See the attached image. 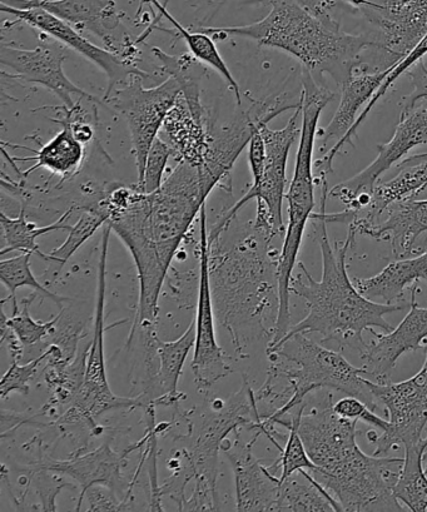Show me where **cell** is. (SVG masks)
I'll use <instances>...</instances> for the list:
<instances>
[{
	"instance_id": "obj_38",
	"label": "cell",
	"mask_w": 427,
	"mask_h": 512,
	"mask_svg": "<svg viewBox=\"0 0 427 512\" xmlns=\"http://www.w3.org/2000/svg\"><path fill=\"white\" fill-rule=\"evenodd\" d=\"M31 257L32 253H21L19 256L0 262V281L8 288L9 297L7 300L12 301L13 311H17L19 308L16 293L18 288L21 287H31L39 295L51 298L54 303L63 308V303L71 300L49 291L37 280L32 272Z\"/></svg>"
},
{
	"instance_id": "obj_45",
	"label": "cell",
	"mask_w": 427,
	"mask_h": 512,
	"mask_svg": "<svg viewBox=\"0 0 427 512\" xmlns=\"http://www.w3.org/2000/svg\"><path fill=\"white\" fill-rule=\"evenodd\" d=\"M427 161V153L417 154V156H412L404 159L401 163L397 164V168L410 166V164H416Z\"/></svg>"
},
{
	"instance_id": "obj_19",
	"label": "cell",
	"mask_w": 427,
	"mask_h": 512,
	"mask_svg": "<svg viewBox=\"0 0 427 512\" xmlns=\"http://www.w3.org/2000/svg\"><path fill=\"white\" fill-rule=\"evenodd\" d=\"M334 405V396L326 391L319 402L301 416V439L317 470H330L360 449L356 442L357 421L336 414Z\"/></svg>"
},
{
	"instance_id": "obj_35",
	"label": "cell",
	"mask_w": 427,
	"mask_h": 512,
	"mask_svg": "<svg viewBox=\"0 0 427 512\" xmlns=\"http://www.w3.org/2000/svg\"><path fill=\"white\" fill-rule=\"evenodd\" d=\"M158 9L161 17H165L172 23V26L176 28L178 36L183 38L186 42L188 49L192 56H195L198 61H201L206 66L215 69L220 76L225 79L230 87L233 94H235L237 106H241V88L240 84L237 83L235 77L228 68L225 59L222 58L221 52L210 34L200 31L191 32L185 27H182L175 18L171 16V13L167 11L166 4H161L158 0H151L150 2Z\"/></svg>"
},
{
	"instance_id": "obj_11",
	"label": "cell",
	"mask_w": 427,
	"mask_h": 512,
	"mask_svg": "<svg viewBox=\"0 0 427 512\" xmlns=\"http://www.w3.org/2000/svg\"><path fill=\"white\" fill-rule=\"evenodd\" d=\"M112 227L109 223L103 226L101 257L98 266V286L96 315H94L93 337L87 357L86 376L76 399L72 402L74 410L84 419L96 425V419L108 411L134 409V407H147L145 397L139 395L134 399H126L114 395L109 387L106 369V356H104V306H106V266L109 235Z\"/></svg>"
},
{
	"instance_id": "obj_15",
	"label": "cell",
	"mask_w": 427,
	"mask_h": 512,
	"mask_svg": "<svg viewBox=\"0 0 427 512\" xmlns=\"http://www.w3.org/2000/svg\"><path fill=\"white\" fill-rule=\"evenodd\" d=\"M200 238V280H198L196 345L193 355L192 371L200 392H207L218 381L225 379L232 372V367L225 359V352L218 345L215 331V308H213L210 278V242L206 205L201 213Z\"/></svg>"
},
{
	"instance_id": "obj_26",
	"label": "cell",
	"mask_w": 427,
	"mask_h": 512,
	"mask_svg": "<svg viewBox=\"0 0 427 512\" xmlns=\"http://www.w3.org/2000/svg\"><path fill=\"white\" fill-rule=\"evenodd\" d=\"M52 121L61 124L62 131L58 132L51 141L43 144L38 151L26 148L28 151L36 153V156L9 157L6 148H3L4 157H7L16 169H18L16 162H36L27 171L21 172L19 177L28 178L37 169L46 168L53 176L61 177V183H63L66 180H71L81 169L84 159V144L74 137L66 118L63 116L52 118Z\"/></svg>"
},
{
	"instance_id": "obj_22",
	"label": "cell",
	"mask_w": 427,
	"mask_h": 512,
	"mask_svg": "<svg viewBox=\"0 0 427 512\" xmlns=\"http://www.w3.org/2000/svg\"><path fill=\"white\" fill-rule=\"evenodd\" d=\"M142 445V441L138 442L122 454H118L111 446L104 444L99 446L98 449L88 452V454L77 455L69 460L43 461L39 467L72 477L81 485V496H79L76 507V511H79L89 487L104 485L116 491L117 486L121 485L123 481L122 470L123 466L126 465V457Z\"/></svg>"
},
{
	"instance_id": "obj_9",
	"label": "cell",
	"mask_w": 427,
	"mask_h": 512,
	"mask_svg": "<svg viewBox=\"0 0 427 512\" xmlns=\"http://www.w3.org/2000/svg\"><path fill=\"white\" fill-rule=\"evenodd\" d=\"M143 79L145 78L134 76L123 86L114 89L109 96L103 97V104H108L109 108L126 119L136 158L138 186L142 185L152 144L156 141L168 113L181 97V89L171 77L153 88L143 87Z\"/></svg>"
},
{
	"instance_id": "obj_10",
	"label": "cell",
	"mask_w": 427,
	"mask_h": 512,
	"mask_svg": "<svg viewBox=\"0 0 427 512\" xmlns=\"http://www.w3.org/2000/svg\"><path fill=\"white\" fill-rule=\"evenodd\" d=\"M301 101L291 103L287 94L268 97L266 99H252L247 111H243L235 121L220 131L211 132L210 149L205 163L200 167L203 186L210 195L216 187H222L227 192L232 191L231 172L240 157L243 149L250 144L251 138L262 127L280 114L291 109L299 108Z\"/></svg>"
},
{
	"instance_id": "obj_40",
	"label": "cell",
	"mask_w": 427,
	"mask_h": 512,
	"mask_svg": "<svg viewBox=\"0 0 427 512\" xmlns=\"http://www.w3.org/2000/svg\"><path fill=\"white\" fill-rule=\"evenodd\" d=\"M171 157H173V151L170 144L165 139L157 137L148 153L145 176H143L142 185L139 186L143 192L150 195V193L160 190L163 175H165L167 163Z\"/></svg>"
},
{
	"instance_id": "obj_44",
	"label": "cell",
	"mask_w": 427,
	"mask_h": 512,
	"mask_svg": "<svg viewBox=\"0 0 427 512\" xmlns=\"http://www.w3.org/2000/svg\"><path fill=\"white\" fill-rule=\"evenodd\" d=\"M47 470L41 469V474H37L36 482H37V491L39 497H41L43 501L42 509L44 511H56V505H54V499L58 495L57 492H61L63 487H72V484H67L62 479H56L54 477L53 481H51V477L46 474Z\"/></svg>"
},
{
	"instance_id": "obj_2",
	"label": "cell",
	"mask_w": 427,
	"mask_h": 512,
	"mask_svg": "<svg viewBox=\"0 0 427 512\" xmlns=\"http://www.w3.org/2000/svg\"><path fill=\"white\" fill-rule=\"evenodd\" d=\"M317 241H319L322 256V277L316 281L306 270L304 263H299L300 273L292 278L291 293L304 298L309 310L304 320L291 326L283 338L295 333H319L324 342H335L341 347L364 354L367 349L364 341L365 331L391 332L394 327L385 320L389 313L402 311L406 308L400 303H377L362 295L357 290L354 281L347 273L346 256L354 246L356 233L349 230L345 242L331 245L327 235V223L321 212L312 213Z\"/></svg>"
},
{
	"instance_id": "obj_43",
	"label": "cell",
	"mask_w": 427,
	"mask_h": 512,
	"mask_svg": "<svg viewBox=\"0 0 427 512\" xmlns=\"http://www.w3.org/2000/svg\"><path fill=\"white\" fill-rule=\"evenodd\" d=\"M409 77L412 82V92L409 97H406L404 108H402V112H409L411 109L416 107V104L422 101V99H427V67L424 62H417L412 66L409 71Z\"/></svg>"
},
{
	"instance_id": "obj_47",
	"label": "cell",
	"mask_w": 427,
	"mask_h": 512,
	"mask_svg": "<svg viewBox=\"0 0 427 512\" xmlns=\"http://www.w3.org/2000/svg\"><path fill=\"white\" fill-rule=\"evenodd\" d=\"M424 462H425V464H426V466H425V470H426V472H427V450L425 451V455H424Z\"/></svg>"
},
{
	"instance_id": "obj_36",
	"label": "cell",
	"mask_w": 427,
	"mask_h": 512,
	"mask_svg": "<svg viewBox=\"0 0 427 512\" xmlns=\"http://www.w3.org/2000/svg\"><path fill=\"white\" fill-rule=\"evenodd\" d=\"M109 221L108 213L99 207L98 203H93L91 207L84 208L81 217L74 223L69 231L67 240L62 246L48 253V262L56 265L53 272V280H56L59 272L66 263L71 260L79 248L86 243L89 238L94 236L99 228L106 225Z\"/></svg>"
},
{
	"instance_id": "obj_33",
	"label": "cell",
	"mask_w": 427,
	"mask_h": 512,
	"mask_svg": "<svg viewBox=\"0 0 427 512\" xmlns=\"http://www.w3.org/2000/svg\"><path fill=\"white\" fill-rule=\"evenodd\" d=\"M37 293H33L32 296L24 298L21 301V305L17 311H13V316L8 317L6 311H4V303L2 302V308H0V315H2V321L7 323V326L11 328L14 335L17 336L19 342L23 346V362H29L37 357L42 356L47 351L51 341H47L48 337H51L56 332V326L58 322L62 320L64 308L58 313L53 320L48 322H38L33 320L31 316L32 303L37 298Z\"/></svg>"
},
{
	"instance_id": "obj_23",
	"label": "cell",
	"mask_w": 427,
	"mask_h": 512,
	"mask_svg": "<svg viewBox=\"0 0 427 512\" xmlns=\"http://www.w3.org/2000/svg\"><path fill=\"white\" fill-rule=\"evenodd\" d=\"M365 236L390 242L392 253L399 260L420 255L417 243L424 236L427 241V200L395 203Z\"/></svg>"
},
{
	"instance_id": "obj_29",
	"label": "cell",
	"mask_w": 427,
	"mask_h": 512,
	"mask_svg": "<svg viewBox=\"0 0 427 512\" xmlns=\"http://www.w3.org/2000/svg\"><path fill=\"white\" fill-rule=\"evenodd\" d=\"M196 345V320L190 323L185 333L176 341H157L158 369L155 384H153V405L171 406L177 404L183 395L178 394V381L182 375L183 366Z\"/></svg>"
},
{
	"instance_id": "obj_32",
	"label": "cell",
	"mask_w": 427,
	"mask_h": 512,
	"mask_svg": "<svg viewBox=\"0 0 427 512\" xmlns=\"http://www.w3.org/2000/svg\"><path fill=\"white\" fill-rule=\"evenodd\" d=\"M74 210H76V206L64 212L58 221L43 227H38L36 223L27 220V212L24 207L16 218L8 217L6 212L0 213V225H2L4 241V247L0 255L6 256L7 253L21 251L22 253L37 255L43 261L48 262V253L41 251L37 238L51 232L71 231L72 226L67 225V220Z\"/></svg>"
},
{
	"instance_id": "obj_24",
	"label": "cell",
	"mask_w": 427,
	"mask_h": 512,
	"mask_svg": "<svg viewBox=\"0 0 427 512\" xmlns=\"http://www.w3.org/2000/svg\"><path fill=\"white\" fill-rule=\"evenodd\" d=\"M399 175L375 186L369 205L356 213L349 230L365 236L395 203L415 200L427 188V161L400 167Z\"/></svg>"
},
{
	"instance_id": "obj_39",
	"label": "cell",
	"mask_w": 427,
	"mask_h": 512,
	"mask_svg": "<svg viewBox=\"0 0 427 512\" xmlns=\"http://www.w3.org/2000/svg\"><path fill=\"white\" fill-rule=\"evenodd\" d=\"M49 356V350L42 356L37 357L29 362H24L23 365L19 361L12 359V365L9 367L6 374H4L2 381H0V397L6 400L7 397L13 392L18 394L28 395L31 391V381L36 379L38 374V367L43 361H46Z\"/></svg>"
},
{
	"instance_id": "obj_14",
	"label": "cell",
	"mask_w": 427,
	"mask_h": 512,
	"mask_svg": "<svg viewBox=\"0 0 427 512\" xmlns=\"http://www.w3.org/2000/svg\"><path fill=\"white\" fill-rule=\"evenodd\" d=\"M0 4L18 9L44 8L78 31L93 33L108 51L124 61L134 63L138 54L137 41H132L123 27L124 14L114 0H0Z\"/></svg>"
},
{
	"instance_id": "obj_21",
	"label": "cell",
	"mask_w": 427,
	"mask_h": 512,
	"mask_svg": "<svg viewBox=\"0 0 427 512\" xmlns=\"http://www.w3.org/2000/svg\"><path fill=\"white\" fill-rule=\"evenodd\" d=\"M235 444L222 445L227 459L235 474L237 511H273L280 492V477L273 475L268 467L261 464L252 454V447L256 444L257 431L251 442L242 440L238 430L235 431Z\"/></svg>"
},
{
	"instance_id": "obj_46",
	"label": "cell",
	"mask_w": 427,
	"mask_h": 512,
	"mask_svg": "<svg viewBox=\"0 0 427 512\" xmlns=\"http://www.w3.org/2000/svg\"><path fill=\"white\" fill-rule=\"evenodd\" d=\"M167 2H168V0H167ZM253 2L268 4L271 2V0H253Z\"/></svg>"
},
{
	"instance_id": "obj_31",
	"label": "cell",
	"mask_w": 427,
	"mask_h": 512,
	"mask_svg": "<svg viewBox=\"0 0 427 512\" xmlns=\"http://www.w3.org/2000/svg\"><path fill=\"white\" fill-rule=\"evenodd\" d=\"M273 511L340 512L344 509L310 471L301 470L281 482Z\"/></svg>"
},
{
	"instance_id": "obj_17",
	"label": "cell",
	"mask_w": 427,
	"mask_h": 512,
	"mask_svg": "<svg viewBox=\"0 0 427 512\" xmlns=\"http://www.w3.org/2000/svg\"><path fill=\"white\" fill-rule=\"evenodd\" d=\"M0 11L16 17L17 22L14 24L24 22L96 64L107 76L108 86L104 97L109 96L114 89L123 86L134 76H141L145 79L151 78L150 73L142 71L136 64L124 61L123 58L108 51V49H103L89 42L87 38L82 36V33L78 32V29L44 8L18 9L0 4Z\"/></svg>"
},
{
	"instance_id": "obj_5",
	"label": "cell",
	"mask_w": 427,
	"mask_h": 512,
	"mask_svg": "<svg viewBox=\"0 0 427 512\" xmlns=\"http://www.w3.org/2000/svg\"><path fill=\"white\" fill-rule=\"evenodd\" d=\"M267 355L272 361L270 369L290 382L294 396L281 409L261 417L258 429L263 435L275 431L278 421L287 419L296 407L306 405L307 397L316 391H339L357 397L372 411L379 407L369 380L364 379L365 367L350 364L340 352L317 344L306 333L282 338L275 346L267 347Z\"/></svg>"
},
{
	"instance_id": "obj_27",
	"label": "cell",
	"mask_w": 427,
	"mask_h": 512,
	"mask_svg": "<svg viewBox=\"0 0 427 512\" xmlns=\"http://www.w3.org/2000/svg\"><path fill=\"white\" fill-rule=\"evenodd\" d=\"M427 282V250L415 257L391 262L384 270L370 278H355L354 283L362 295L375 300L381 298L394 305L404 301L407 288Z\"/></svg>"
},
{
	"instance_id": "obj_20",
	"label": "cell",
	"mask_w": 427,
	"mask_h": 512,
	"mask_svg": "<svg viewBox=\"0 0 427 512\" xmlns=\"http://www.w3.org/2000/svg\"><path fill=\"white\" fill-rule=\"evenodd\" d=\"M417 291L419 286L411 287L410 311L400 325L385 335L372 331L376 340L360 355L365 362L366 375L379 384L390 381L392 370L405 352L426 350L427 307L417 305Z\"/></svg>"
},
{
	"instance_id": "obj_13",
	"label": "cell",
	"mask_w": 427,
	"mask_h": 512,
	"mask_svg": "<svg viewBox=\"0 0 427 512\" xmlns=\"http://www.w3.org/2000/svg\"><path fill=\"white\" fill-rule=\"evenodd\" d=\"M424 144H427V104L401 112L394 136L389 142L377 146L379 154L375 161L359 175L331 188L330 197L344 203L346 210L355 216L369 205L371 193L380 177L397 166L411 149Z\"/></svg>"
},
{
	"instance_id": "obj_18",
	"label": "cell",
	"mask_w": 427,
	"mask_h": 512,
	"mask_svg": "<svg viewBox=\"0 0 427 512\" xmlns=\"http://www.w3.org/2000/svg\"><path fill=\"white\" fill-rule=\"evenodd\" d=\"M42 34L44 38L34 49L14 48L2 44L0 63L11 69L13 72L11 78L47 88L61 99L63 106L73 107L76 104L73 101V96L98 102L96 97L83 91L67 77L63 68L67 56L62 44H59L56 39H48L46 34Z\"/></svg>"
},
{
	"instance_id": "obj_3",
	"label": "cell",
	"mask_w": 427,
	"mask_h": 512,
	"mask_svg": "<svg viewBox=\"0 0 427 512\" xmlns=\"http://www.w3.org/2000/svg\"><path fill=\"white\" fill-rule=\"evenodd\" d=\"M273 238L251 225L231 248L210 243L213 308L220 325L233 338L241 355L245 342L272 340L280 307L277 266L280 252Z\"/></svg>"
},
{
	"instance_id": "obj_41",
	"label": "cell",
	"mask_w": 427,
	"mask_h": 512,
	"mask_svg": "<svg viewBox=\"0 0 427 512\" xmlns=\"http://www.w3.org/2000/svg\"><path fill=\"white\" fill-rule=\"evenodd\" d=\"M334 410L336 414L345 417V419L364 421L365 424L377 427L382 432L389 429L390 426L389 421L381 419L365 402L354 396H346L345 399L337 401Z\"/></svg>"
},
{
	"instance_id": "obj_30",
	"label": "cell",
	"mask_w": 427,
	"mask_h": 512,
	"mask_svg": "<svg viewBox=\"0 0 427 512\" xmlns=\"http://www.w3.org/2000/svg\"><path fill=\"white\" fill-rule=\"evenodd\" d=\"M152 53L161 63L162 71L177 82L181 89V96L185 99L192 117L201 126L212 129L210 116L201 102V81L207 73L205 64L198 61L190 52L172 56V54L162 51L161 48L153 47Z\"/></svg>"
},
{
	"instance_id": "obj_37",
	"label": "cell",
	"mask_w": 427,
	"mask_h": 512,
	"mask_svg": "<svg viewBox=\"0 0 427 512\" xmlns=\"http://www.w3.org/2000/svg\"><path fill=\"white\" fill-rule=\"evenodd\" d=\"M306 407L307 404L296 407L289 415L290 420L282 421L280 424V426L289 430V435L286 436L285 446L280 450V457L271 466H268V470L273 475H276L278 471L281 472L280 482L297 471L317 469V466L312 462L309 454H307L304 441H302L299 432L301 416L304 414Z\"/></svg>"
},
{
	"instance_id": "obj_8",
	"label": "cell",
	"mask_w": 427,
	"mask_h": 512,
	"mask_svg": "<svg viewBox=\"0 0 427 512\" xmlns=\"http://www.w3.org/2000/svg\"><path fill=\"white\" fill-rule=\"evenodd\" d=\"M402 464L399 457L369 456L359 449L331 470L310 472L344 511H405L394 496Z\"/></svg>"
},
{
	"instance_id": "obj_7",
	"label": "cell",
	"mask_w": 427,
	"mask_h": 512,
	"mask_svg": "<svg viewBox=\"0 0 427 512\" xmlns=\"http://www.w3.org/2000/svg\"><path fill=\"white\" fill-rule=\"evenodd\" d=\"M300 118H302V101L286 127L271 129L265 126L260 129L266 144V161L261 181L258 185H252L245 196L223 215L211 231H208V242L217 241L235 220L238 212L252 200L257 202L256 220L253 226L270 233L275 238L285 237L286 227L283 223L282 207L283 200H286L287 161H289L292 144L301 134Z\"/></svg>"
},
{
	"instance_id": "obj_28",
	"label": "cell",
	"mask_w": 427,
	"mask_h": 512,
	"mask_svg": "<svg viewBox=\"0 0 427 512\" xmlns=\"http://www.w3.org/2000/svg\"><path fill=\"white\" fill-rule=\"evenodd\" d=\"M162 128L177 162H187L198 168L205 163L212 129L196 122L182 96L168 113Z\"/></svg>"
},
{
	"instance_id": "obj_16",
	"label": "cell",
	"mask_w": 427,
	"mask_h": 512,
	"mask_svg": "<svg viewBox=\"0 0 427 512\" xmlns=\"http://www.w3.org/2000/svg\"><path fill=\"white\" fill-rule=\"evenodd\" d=\"M376 28L382 51L394 59L410 53L427 36V0H342Z\"/></svg>"
},
{
	"instance_id": "obj_6",
	"label": "cell",
	"mask_w": 427,
	"mask_h": 512,
	"mask_svg": "<svg viewBox=\"0 0 427 512\" xmlns=\"http://www.w3.org/2000/svg\"><path fill=\"white\" fill-rule=\"evenodd\" d=\"M336 94L320 86L310 69L302 67V121L294 177L286 193L289 203V225L278 257L277 277L281 316H290L291 282L299 257L307 221L315 210L314 149L317 124L322 111Z\"/></svg>"
},
{
	"instance_id": "obj_42",
	"label": "cell",
	"mask_w": 427,
	"mask_h": 512,
	"mask_svg": "<svg viewBox=\"0 0 427 512\" xmlns=\"http://www.w3.org/2000/svg\"><path fill=\"white\" fill-rule=\"evenodd\" d=\"M89 511H128L129 507L119 501L116 491L104 485H93L86 492ZM84 496V497H86Z\"/></svg>"
},
{
	"instance_id": "obj_4",
	"label": "cell",
	"mask_w": 427,
	"mask_h": 512,
	"mask_svg": "<svg viewBox=\"0 0 427 512\" xmlns=\"http://www.w3.org/2000/svg\"><path fill=\"white\" fill-rule=\"evenodd\" d=\"M271 12L248 26L201 28L213 38L243 37L260 46L281 49L310 71L329 73L341 84L362 66L361 54L381 49L376 39L342 31L335 19L325 21L296 0H271Z\"/></svg>"
},
{
	"instance_id": "obj_34",
	"label": "cell",
	"mask_w": 427,
	"mask_h": 512,
	"mask_svg": "<svg viewBox=\"0 0 427 512\" xmlns=\"http://www.w3.org/2000/svg\"><path fill=\"white\" fill-rule=\"evenodd\" d=\"M426 435H427V429ZM427 436L416 444L405 446L406 456L399 479L394 486V496L411 511H427V472L424 455Z\"/></svg>"
},
{
	"instance_id": "obj_1",
	"label": "cell",
	"mask_w": 427,
	"mask_h": 512,
	"mask_svg": "<svg viewBox=\"0 0 427 512\" xmlns=\"http://www.w3.org/2000/svg\"><path fill=\"white\" fill-rule=\"evenodd\" d=\"M210 196L201 169L178 162L160 190L143 193L107 223L128 248L137 267L139 307L136 326H156L158 301L172 262Z\"/></svg>"
},
{
	"instance_id": "obj_25",
	"label": "cell",
	"mask_w": 427,
	"mask_h": 512,
	"mask_svg": "<svg viewBox=\"0 0 427 512\" xmlns=\"http://www.w3.org/2000/svg\"><path fill=\"white\" fill-rule=\"evenodd\" d=\"M397 62L399 61L392 63L391 66L380 72L365 73V69H360L341 84L339 108L329 126L320 132L321 152L325 151L327 143L335 141V139L337 143L351 131L360 109L366 107L367 103L371 101Z\"/></svg>"
},
{
	"instance_id": "obj_12",
	"label": "cell",
	"mask_w": 427,
	"mask_h": 512,
	"mask_svg": "<svg viewBox=\"0 0 427 512\" xmlns=\"http://www.w3.org/2000/svg\"><path fill=\"white\" fill-rule=\"evenodd\" d=\"M422 369L402 382L369 381L372 394L385 406L390 417L389 429L377 436L375 456H385L401 445L409 446L422 440L427 425V346Z\"/></svg>"
}]
</instances>
